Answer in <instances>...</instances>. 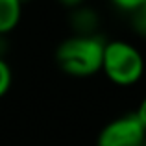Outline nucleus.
<instances>
[{
	"instance_id": "f257e3e1",
	"label": "nucleus",
	"mask_w": 146,
	"mask_h": 146,
	"mask_svg": "<svg viewBox=\"0 0 146 146\" xmlns=\"http://www.w3.org/2000/svg\"><path fill=\"white\" fill-rule=\"evenodd\" d=\"M106 41L100 35H70L56 48L54 59L63 74L89 78L100 72Z\"/></svg>"
},
{
	"instance_id": "f03ea898",
	"label": "nucleus",
	"mask_w": 146,
	"mask_h": 146,
	"mask_svg": "<svg viewBox=\"0 0 146 146\" xmlns=\"http://www.w3.org/2000/svg\"><path fill=\"white\" fill-rule=\"evenodd\" d=\"M100 70L117 85H133L144 72V57L133 44L126 41H106Z\"/></svg>"
},
{
	"instance_id": "7ed1b4c3",
	"label": "nucleus",
	"mask_w": 146,
	"mask_h": 146,
	"mask_svg": "<svg viewBox=\"0 0 146 146\" xmlns=\"http://www.w3.org/2000/svg\"><path fill=\"white\" fill-rule=\"evenodd\" d=\"M146 129L135 115H124L111 120L98 133L96 146H143Z\"/></svg>"
},
{
	"instance_id": "20e7f679",
	"label": "nucleus",
	"mask_w": 146,
	"mask_h": 146,
	"mask_svg": "<svg viewBox=\"0 0 146 146\" xmlns=\"http://www.w3.org/2000/svg\"><path fill=\"white\" fill-rule=\"evenodd\" d=\"M72 17H70V26L74 30V35H96L98 28V15L87 6H78L72 7Z\"/></svg>"
},
{
	"instance_id": "39448f33",
	"label": "nucleus",
	"mask_w": 146,
	"mask_h": 146,
	"mask_svg": "<svg viewBox=\"0 0 146 146\" xmlns=\"http://www.w3.org/2000/svg\"><path fill=\"white\" fill-rule=\"evenodd\" d=\"M22 4L19 0H0V35L11 32L21 21Z\"/></svg>"
},
{
	"instance_id": "423d86ee",
	"label": "nucleus",
	"mask_w": 146,
	"mask_h": 146,
	"mask_svg": "<svg viewBox=\"0 0 146 146\" xmlns=\"http://www.w3.org/2000/svg\"><path fill=\"white\" fill-rule=\"evenodd\" d=\"M131 13V26L141 37H146V4L139 6L137 9L129 11Z\"/></svg>"
},
{
	"instance_id": "0eeeda50",
	"label": "nucleus",
	"mask_w": 146,
	"mask_h": 146,
	"mask_svg": "<svg viewBox=\"0 0 146 146\" xmlns=\"http://www.w3.org/2000/svg\"><path fill=\"white\" fill-rule=\"evenodd\" d=\"M11 80H13V76H11V68H9V65L4 61V57H0V98H2L4 94L9 91V87H11Z\"/></svg>"
},
{
	"instance_id": "6e6552de",
	"label": "nucleus",
	"mask_w": 146,
	"mask_h": 146,
	"mask_svg": "<svg viewBox=\"0 0 146 146\" xmlns=\"http://www.w3.org/2000/svg\"><path fill=\"white\" fill-rule=\"evenodd\" d=\"M118 9H124V11H133L137 9L139 6L146 4V0H111Z\"/></svg>"
},
{
	"instance_id": "1a4fd4ad",
	"label": "nucleus",
	"mask_w": 146,
	"mask_h": 146,
	"mask_svg": "<svg viewBox=\"0 0 146 146\" xmlns=\"http://www.w3.org/2000/svg\"><path fill=\"white\" fill-rule=\"evenodd\" d=\"M133 115H135L137 120H139L141 124H143V128L146 129V96L143 98V102L139 104V107H137V111H135Z\"/></svg>"
},
{
	"instance_id": "9d476101",
	"label": "nucleus",
	"mask_w": 146,
	"mask_h": 146,
	"mask_svg": "<svg viewBox=\"0 0 146 146\" xmlns=\"http://www.w3.org/2000/svg\"><path fill=\"white\" fill-rule=\"evenodd\" d=\"M57 2H59L61 6L72 9V7H78V6H82V4H85V0H57Z\"/></svg>"
},
{
	"instance_id": "9b49d317",
	"label": "nucleus",
	"mask_w": 146,
	"mask_h": 146,
	"mask_svg": "<svg viewBox=\"0 0 146 146\" xmlns=\"http://www.w3.org/2000/svg\"><path fill=\"white\" fill-rule=\"evenodd\" d=\"M19 2H21V4H24V2H30V0H19Z\"/></svg>"
},
{
	"instance_id": "f8f14e48",
	"label": "nucleus",
	"mask_w": 146,
	"mask_h": 146,
	"mask_svg": "<svg viewBox=\"0 0 146 146\" xmlns=\"http://www.w3.org/2000/svg\"><path fill=\"white\" fill-rule=\"evenodd\" d=\"M143 146H146V135H144V143H143Z\"/></svg>"
}]
</instances>
